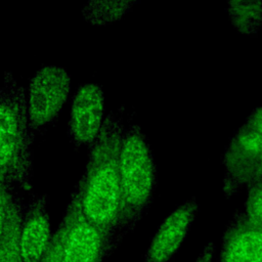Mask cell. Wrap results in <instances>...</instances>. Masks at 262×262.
I'll return each instance as SVG.
<instances>
[{
	"mask_svg": "<svg viewBox=\"0 0 262 262\" xmlns=\"http://www.w3.org/2000/svg\"><path fill=\"white\" fill-rule=\"evenodd\" d=\"M48 201L45 193L33 194L25 206L19 237L24 262H40L49 249L53 234L47 210Z\"/></svg>",
	"mask_w": 262,
	"mask_h": 262,
	"instance_id": "cell-8",
	"label": "cell"
},
{
	"mask_svg": "<svg viewBox=\"0 0 262 262\" xmlns=\"http://www.w3.org/2000/svg\"><path fill=\"white\" fill-rule=\"evenodd\" d=\"M70 89L71 78L62 67L44 66L33 75L27 93L28 117L33 133L56 120Z\"/></svg>",
	"mask_w": 262,
	"mask_h": 262,
	"instance_id": "cell-5",
	"label": "cell"
},
{
	"mask_svg": "<svg viewBox=\"0 0 262 262\" xmlns=\"http://www.w3.org/2000/svg\"><path fill=\"white\" fill-rule=\"evenodd\" d=\"M214 252H215V245L213 242L208 243L200 255L198 256L195 262H213V257H214Z\"/></svg>",
	"mask_w": 262,
	"mask_h": 262,
	"instance_id": "cell-16",
	"label": "cell"
},
{
	"mask_svg": "<svg viewBox=\"0 0 262 262\" xmlns=\"http://www.w3.org/2000/svg\"><path fill=\"white\" fill-rule=\"evenodd\" d=\"M33 136L27 92L5 72L0 91V183L32 191Z\"/></svg>",
	"mask_w": 262,
	"mask_h": 262,
	"instance_id": "cell-2",
	"label": "cell"
},
{
	"mask_svg": "<svg viewBox=\"0 0 262 262\" xmlns=\"http://www.w3.org/2000/svg\"><path fill=\"white\" fill-rule=\"evenodd\" d=\"M236 160L256 165L262 160V105L254 108L226 147Z\"/></svg>",
	"mask_w": 262,
	"mask_h": 262,
	"instance_id": "cell-11",
	"label": "cell"
},
{
	"mask_svg": "<svg viewBox=\"0 0 262 262\" xmlns=\"http://www.w3.org/2000/svg\"><path fill=\"white\" fill-rule=\"evenodd\" d=\"M122 215L119 239L132 231L144 215L157 187V167L147 137L138 125L124 134L120 152Z\"/></svg>",
	"mask_w": 262,
	"mask_h": 262,
	"instance_id": "cell-3",
	"label": "cell"
},
{
	"mask_svg": "<svg viewBox=\"0 0 262 262\" xmlns=\"http://www.w3.org/2000/svg\"><path fill=\"white\" fill-rule=\"evenodd\" d=\"M59 226L62 229V262H103L116 249L83 214L76 185Z\"/></svg>",
	"mask_w": 262,
	"mask_h": 262,
	"instance_id": "cell-4",
	"label": "cell"
},
{
	"mask_svg": "<svg viewBox=\"0 0 262 262\" xmlns=\"http://www.w3.org/2000/svg\"><path fill=\"white\" fill-rule=\"evenodd\" d=\"M24 210L15 187L0 183V262H24L19 247Z\"/></svg>",
	"mask_w": 262,
	"mask_h": 262,
	"instance_id": "cell-9",
	"label": "cell"
},
{
	"mask_svg": "<svg viewBox=\"0 0 262 262\" xmlns=\"http://www.w3.org/2000/svg\"><path fill=\"white\" fill-rule=\"evenodd\" d=\"M40 262H62V229L59 226L53 233V238Z\"/></svg>",
	"mask_w": 262,
	"mask_h": 262,
	"instance_id": "cell-15",
	"label": "cell"
},
{
	"mask_svg": "<svg viewBox=\"0 0 262 262\" xmlns=\"http://www.w3.org/2000/svg\"><path fill=\"white\" fill-rule=\"evenodd\" d=\"M126 128L122 110L111 111L89 146L85 171L76 186L83 214L115 248L122 215L120 152Z\"/></svg>",
	"mask_w": 262,
	"mask_h": 262,
	"instance_id": "cell-1",
	"label": "cell"
},
{
	"mask_svg": "<svg viewBox=\"0 0 262 262\" xmlns=\"http://www.w3.org/2000/svg\"><path fill=\"white\" fill-rule=\"evenodd\" d=\"M255 178H256L257 180H259V181L262 182V160H261V162H260V164H259V166H258V168H257Z\"/></svg>",
	"mask_w": 262,
	"mask_h": 262,
	"instance_id": "cell-17",
	"label": "cell"
},
{
	"mask_svg": "<svg viewBox=\"0 0 262 262\" xmlns=\"http://www.w3.org/2000/svg\"><path fill=\"white\" fill-rule=\"evenodd\" d=\"M198 211L199 204L191 198L169 213L155 232L142 262H168L186 238Z\"/></svg>",
	"mask_w": 262,
	"mask_h": 262,
	"instance_id": "cell-7",
	"label": "cell"
},
{
	"mask_svg": "<svg viewBox=\"0 0 262 262\" xmlns=\"http://www.w3.org/2000/svg\"><path fill=\"white\" fill-rule=\"evenodd\" d=\"M139 0H87L82 16L92 26H107L122 19Z\"/></svg>",
	"mask_w": 262,
	"mask_h": 262,
	"instance_id": "cell-13",
	"label": "cell"
},
{
	"mask_svg": "<svg viewBox=\"0 0 262 262\" xmlns=\"http://www.w3.org/2000/svg\"><path fill=\"white\" fill-rule=\"evenodd\" d=\"M244 218L250 224L262 228V182L259 180L249 186Z\"/></svg>",
	"mask_w": 262,
	"mask_h": 262,
	"instance_id": "cell-14",
	"label": "cell"
},
{
	"mask_svg": "<svg viewBox=\"0 0 262 262\" xmlns=\"http://www.w3.org/2000/svg\"><path fill=\"white\" fill-rule=\"evenodd\" d=\"M233 28L243 35L256 37L262 28V0H226Z\"/></svg>",
	"mask_w": 262,
	"mask_h": 262,
	"instance_id": "cell-12",
	"label": "cell"
},
{
	"mask_svg": "<svg viewBox=\"0 0 262 262\" xmlns=\"http://www.w3.org/2000/svg\"><path fill=\"white\" fill-rule=\"evenodd\" d=\"M218 262H262V228L237 219L224 235Z\"/></svg>",
	"mask_w": 262,
	"mask_h": 262,
	"instance_id": "cell-10",
	"label": "cell"
},
{
	"mask_svg": "<svg viewBox=\"0 0 262 262\" xmlns=\"http://www.w3.org/2000/svg\"><path fill=\"white\" fill-rule=\"evenodd\" d=\"M104 94L101 85L84 83L75 91L70 110L68 136L77 146H90L104 122Z\"/></svg>",
	"mask_w": 262,
	"mask_h": 262,
	"instance_id": "cell-6",
	"label": "cell"
}]
</instances>
